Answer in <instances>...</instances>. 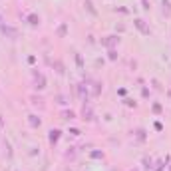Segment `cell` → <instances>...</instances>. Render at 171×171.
Listing matches in <instances>:
<instances>
[{"instance_id": "obj_3", "label": "cell", "mask_w": 171, "mask_h": 171, "mask_svg": "<svg viewBox=\"0 0 171 171\" xmlns=\"http://www.w3.org/2000/svg\"><path fill=\"white\" fill-rule=\"evenodd\" d=\"M0 32H2L6 38H10V40H16V38H18V30L12 28V26H8V24H4L2 28H0Z\"/></svg>"}, {"instance_id": "obj_30", "label": "cell", "mask_w": 171, "mask_h": 171, "mask_svg": "<svg viewBox=\"0 0 171 171\" xmlns=\"http://www.w3.org/2000/svg\"><path fill=\"white\" fill-rule=\"evenodd\" d=\"M167 95H169V98H171V92H167Z\"/></svg>"}, {"instance_id": "obj_23", "label": "cell", "mask_w": 171, "mask_h": 171, "mask_svg": "<svg viewBox=\"0 0 171 171\" xmlns=\"http://www.w3.org/2000/svg\"><path fill=\"white\" fill-rule=\"evenodd\" d=\"M137 139H139V141L145 139V131H143V129H137Z\"/></svg>"}, {"instance_id": "obj_21", "label": "cell", "mask_w": 171, "mask_h": 171, "mask_svg": "<svg viewBox=\"0 0 171 171\" xmlns=\"http://www.w3.org/2000/svg\"><path fill=\"white\" fill-rule=\"evenodd\" d=\"M90 155H92V159H101L104 157V151H92Z\"/></svg>"}, {"instance_id": "obj_12", "label": "cell", "mask_w": 171, "mask_h": 171, "mask_svg": "<svg viewBox=\"0 0 171 171\" xmlns=\"http://www.w3.org/2000/svg\"><path fill=\"white\" fill-rule=\"evenodd\" d=\"M66 32H68V24H66V22H62V24H60V28H58V32H56L58 38H64V36H66Z\"/></svg>"}, {"instance_id": "obj_11", "label": "cell", "mask_w": 171, "mask_h": 171, "mask_svg": "<svg viewBox=\"0 0 171 171\" xmlns=\"http://www.w3.org/2000/svg\"><path fill=\"white\" fill-rule=\"evenodd\" d=\"M62 120H68V121L76 120V111H72V110H64V111H62Z\"/></svg>"}, {"instance_id": "obj_6", "label": "cell", "mask_w": 171, "mask_h": 171, "mask_svg": "<svg viewBox=\"0 0 171 171\" xmlns=\"http://www.w3.org/2000/svg\"><path fill=\"white\" fill-rule=\"evenodd\" d=\"M60 135H62L60 129H50L48 131V141H50V145H56L58 139H60Z\"/></svg>"}, {"instance_id": "obj_24", "label": "cell", "mask_w": 171, "mask_h": 171, "mask_svg": "<svg viewBox=\"0 0 171 171\" xmlns=\"http://www.w3.org/2000/svg\"><path fill=\"white\" fill-rule=\"evenodd\" d=\"M141 8L143 10H149L151 6H149V0H141Z\"/></svg>"}, {"instance_id": "obj_8", "label": "cell", "mask_w": 171, "mask_h": 171, "mask_svg": "<svg viewBox=\"0 0 171 171\" xmlns=\"http://www.w3.org/2000/svg\"><path fill=\"white\" fill-rule=\"evenodd\" d=\"M26 22H28L30 26H34V28H36V26H40V16L36 14V12H32V14H28V16H26Z\"/></svg>"}, {"instance_id": "obj_10", "label": "cell", "mask_w": 171, "mask_h": 171, "mask_svg": "<svg viewBox=\"0 0 171 171\" xmlns=\"http://www.w3.org/2000/svg\"><path fill=\"white\" fill-rule=\"evenodd\" d=\"M84 6H86V10H88L92 16H98V10L94 8V2H92V0H84Z\"/></svg>"}, {"instance_id": "obj_18", "label": "cell", "mask_w": 171, "mask_h": 171, "mask_svg": "<svg viewBox=\"0 0 171 171\" xmlns=\"http://www.w3.org/2000/svg\"><path fill=\"white\" fill-rule=\"evenodd\" d=\"M76 64H78L80 70H84V58H82V54H76Z\"/></svg>"}, {"instance_id": "obj_29", "label": "cell", "mask_w": 171, "mask_h": 171, "mask_svg": "<svg viewBox=\"0 0 171 171\" xmlns=\"http://www.w3.org/2000/svg\"><path fill=\"white\" fill-rule=\"evenodd\" d=\"M2 26H4V20H2V16H0V28H2Z\"/></svg>"}, {"instance_id": "obj_19", "label": "cell", "mask_w": 171, "mask_h": 171, "mask_svg": "<svg viewBox=\"0 0 171 171\" xmlns=\"http://www.w3.org/2000/svg\"><path fill=\"white\" fill-rule=\"evenodd\" d=\"M151 110H153V114H157V115H159V114H161V111H163L161 104H153V105H151Z\"/></svg>"}, {"instance_id": "obj_5", "label": "cell", "mask_w": 171, "mask_h": 171, "mask_svg": "<svg viewBox=\"0 0 171 171\" xmlns=\"http://www.w3.org/2000/svg\"><path fill=\"white\" fill-rule=\"evenodd\" d=\"M82 120L94 121V111H92V105H90V104H84V108H82Z\"/></svg>"}, {"instance_id": "obj_26", "label": "cell", "mask_w": 171, "mask_h": 171, "mask_svg": "<svg viewBox=\"0 0 171 171\" xmlns=\"http://www.w3.org/2000/svg\"><path fill=\"white\" fill-rule=\"evenodd\" d=\"M70 133H72V135H76V137H78V135H80V133H82V131H80L78 127H72V129H70Z\"/></svg>"}, {"instance_id": "obj_25", "label": "cell", "mask_w": 171, "mask_h": 171, "mask_svg": "<svg viewBox=\"0 0 171 171\" xmlns=\"http://www.w3.org/2000/svg\"><path fill=\"white\" fill-rule=\"evenodd\" d=\"M125 105H127V108H135V101H133V100H125Z\"/></svg>"}, {"instance_id": "obj_2", "label": "cell", "mask_w": 171, "mask_h": 171, "mask_svg": "<svg viewBox=\"0 0 171 171\" xmlns=\"http://www.w3.org/2000/svg\"><path fill=\"white\" fill-rule=\"evenodd\" d=\"M133 26H135V28L139 30L143 36H149V34H151V30H149V26L145 24V20H141V18H135V20H133Z\"/></svg>"}, {"instance_id": "obj_20", "label": "cell", "mask_w": 171, "mask_h": 171, "mask_svg": "<svg viewBox=\"0 0 171 171\" xmlns=\"http://www.w3.org/2000/svg\"><path fill=\"white\" fill-rule=\"evenodd\" d=\"M108 58H110V60H111V62H114V60H117V52L114 50V48H111V50L108 52Z\"/></svg>"}, {"instance_id": "obj_1", "label": "cell", "mask_w": 171, "mask_h": 171, "mask_svg": "<svg viewBox=\"0 0 171 171\" xmlns=\"http://www.w3.org/2000/svg\"><path fill=\"white\" fill-rule=\"evenodd\" d=\"M34 88L36 90H44L46 88V76L42 72H38V70H34Z\"/></svg>"}, {"instance_id": "obj_31", "label": "cell", "mask_w": 171, "mask_h": 171, "mask_svg": "<svg viewBox=\"0 0 171 171\" xmlns=\"http://www.w3.org/2000/svg\"><path fill=\"white\" fill-rule=\"evenodd\" d=\"M129 171H137V169H129Z\"/></svg>"}, {"instance_id": "obj_27", "label": "cell", "mask_w": 171, "mask_h": 171, "mask_svg": "<svg viewBox=\"0 0 171 171\" xmlns=\"http://www.w3.org/2000/svg\"><path fill=\"white\" fill-rule=\"evenodd\" d=\"M141 95H143V98H147V95H149V90L143 88V90H141Z\"/></svg>"}, {"instance_id": "obj_14", "label": "cell", "mask_w": 171, "mask_h": 171, "mask_svg": "<svg viewBox=\"0 0 171 171\" xmlns=\"http://www.w3.org/2000/svg\"><path fill=\"white\" fill-rule=\"evenodd\" d=\"M54 68H56L58 74H64V72H66V70H64V64H62L60 60H54Z\"/></svg>"}, {"instance_id": "obj_16", "label": "cell", "mask_w": 171, "mask_h": 171, "mask_svg": "<svg viewBox=\"0 0 171 171\" xmlns=\"http://www.w3.org/2000/svg\"><path fill=\"white\" fill-rule=\"evenodd\" d=\"M56 101H58V104H60V105H66V104H68L66 95H62V94H58V95H56Z\"/></svg>"}, {"instance_id": "obj_4", "label": "cell", "mask_w": 171, "mask_h": 171, "mask_svg": "<svg viewBox=\"0 0 171 171\" xmlns=\"http://www.w3.org/2000/svg\"><path fill=\"white\" fill-rule=\"evenodd\" d=\"M120 44V38H117L115 34H111V36H105V38H101V46H105V48H114V46H117Z\"/></svg>"}, {"instance_id": "obj_28", "label": "cell", "mask_w": 171, "mask_h": 171, "mask_svg": "<svg viewBox=\"0 0 171 171\" xmlns=\"http://www.w3.org/2000/svg\"><path fill=\"white\" fill-rule=\"evenodd\" d=\"M155 129H157V131H161V129H163V125L159 124V121H155Z\"/></svg>"}, {"instance_id": "obj_22", "label": "cell", "mask_w": 171, "mask_h": 171, "mask_svg": "<svg viewBox=\"0 0 171 171\" xmlns=\"http://www.w3.org/2000/svg\"><path fill=\"white\" fill-rule=\"evenodd\" d=\"M151 163H153V161H151L149 157H145V159H143V167H145V169H151V167H153Z\"/></svg>"}, {"instance_id": "obj_13", "label": "cell", "mask_w": 171, "mask_h": 171, "mask_svg": "<svg viewBox=\"0 0 171 171\" xmlns=\"http://www.w3.org/2000/svg\"><path fill=\"white\" fill-rule=\"evenodd\" d=\"M32 104H34V105H40V108H42V105H44V100H42L40 98V95H32Z\"/></svg>"}, {"instance_id": "obj_17", "label": "cell", "mask_w": 171, "mask_h": 171, "mask_svg": "<svg viewBox=\"0 0 171 171\" xmlns=\"http://www.w3.org/2000/svg\"><path fill=\"white\" fill-rule=\"evenodd\" d=\"M74 155H76V147H68V151H66V159H74Z\"/></svg>"}, {"instance_id": "obj_7", "label": "cell", "mask_w": 171, "mask_h": 171, "mask_svg": "<svg viewBox=\"0 0 171 171\" xmlns=\"http://www.w3.org/2000/svg\"><path fill=\"white\" fill-rule=\"evenodd\" d=\"M161 12L165 18H171V0H161Z\"/></svg>"}, {"instance_id": "obj_32", "label": "cell", "mask_w": 171, "mask_h": 171, "mask_svg": "<svg viewBox=\"0 0 171 171\" xmlns=\"http://www.w3.org/2000/svg\"><path fill=\"white\" fill-rule=\"evenodd\" d=\"M169 171H171V167H169Z\"/></svg>"}, {"instance_id": "obj_15", "label": "cell", "mask_w": 171, "mask_h": 171, "mask_svg": "<svg viewBox=\"0 0 171 171\" xmlns=\"http://www.w3.org/2000/svg\"><path fill=\"white\" fill-rule=\"evenodd\" d=\"M101 88H104V86H101L100 82H94V95H100L101 94Z\"/></svg>"}, {"instance_id": "obj_9", "label": "cell", "mask_w": 171, "mask_h": 171, "mask_svg": "<svg viewBox=\"0 0 171 171\" xmlns=\"http://www.w3.org/2000/svg\"><path fill=\"white\" fill-rule=\"evenodd\" d=\"M28 124H30V127H34V129H36V127H40V125H42V120H40L38 115L32 114V115H28Z\"/></svg>"}]
</instances>
